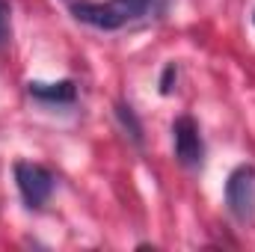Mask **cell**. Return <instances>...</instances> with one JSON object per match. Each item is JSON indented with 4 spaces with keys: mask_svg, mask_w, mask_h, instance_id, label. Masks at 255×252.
I'll use <instances>...</instances> for the list:
<instances>
[{
    "mask_svg": "<svg viewBox=\"0 0 255 252\" xmlns=\"http://www.w3.org/2000/svg\"><path fill=\"white\" fill-rule=\"evenodd\" d=\"M226 208L238 223H250L255 217V166L241 163L229 172L226 190H223Z\"/></svg>",
    "mask_w": 255,
    "mask_h": 252,
    "instance_id": "3",
    "label": "cell"
},
{
    "mask_svg": "<svg viewBox=\"0 0 255 252\" xmlns=\"http://www.w3.org/2000/svg\"><path fill=\"white\" fill-rule=\"evenodd\" d=\"M27 95L36 98L39 104H54V107H71L77 101V83L74 80H30L27 83Z\"/></svg>",
    "mask_w": 255,
    "mask_h": 252,
    "instance_id": "5",
    "label": "cell"
},
{
    "mask_svg": "<svg viewBox=\"0 0 255 252\" xmlns=\"http://www.w3.org/2000/svg\"><path fill=\"white\" fill-rule=\"evenodd\" d=\"M154 0H74L71 15L95 30H119L130 21L142 18Z\"/></svg>",
    "mask_w": 255,
    "mask_h": 252,
    "instance_id": "1",
    "label": "cell"
},
{
    "mask_svg": "<svg viewBox=\"0 0 255 252\" xmlns=\"http://www.w3.org/2000/svg\"><path fill=\"white\" fill-rule=\"evenodd\" d=\"M172 148H175V160L187 169H199L205 160V139L199 122L193 116H178L172 122Z\"/></svg>",
    "mask_w": 255,
    "mask_h": 252,
    "instance_id": "4",
    "label": "cell"
},
{
    "mask_svg": "<svg viewBox=\"0 0 255 252\" xmlns=\"http://www.w3.org/2000/svg\"><path fill=\"white\" fill-rule=\"evenodd\" d=\"M116 119H119V127L130 136V142L133 145H142V122H139V116L133 113L130 104H125V101L116 104Z\"/></svg>",
    "mask_w": 255,
    "mask_h": 252,
    "instance_id": "6",
    "label": "cell"
},
{
    "mask_svg": "<svg viewBox=\"0 0 255 252\" xmlns=\"http://www.w3.org/2000/svg\"><path fill=\"white\" fill-rule=\"evenodd\" d=\"M15 184H18V193H21V199L30 211H42L48 205V199L54 196L57 175L42 163L18 160L15 163Z\"/></svg>",
    "mask_w": 255,
    "mask_h": 252,
    "instance_id": "2",
    "label": "cell"
},
{
    "mask_svg": "<svg viewBox=\"0 0 255 252\" xmlns=\"http://www.w3.org/2000/svg\"><path fill=\"white\" fill-rule=\"evenodd\" d=\"M253 24H255V12H253Z\"/></svg>",
    "mask_w": 255,
    "mask_h": 252,
    "instance_id": "9",
    "label": "cell"
},
{
    "mask_svg": "<svg viewBox=\"0 0 255 252\" xmlns=\"http://www.w3.org/2000/svg\"><path fill=\"white\" fill-rule=\"evenodd\" d=\"M175 83H178V65L169 63L160 74V95H172L175 92Z\"/></svg>",
    "mask_w": 255,
    "mask_h": 252,
    "instance_id": "8",
    "label": "cell"
},
{
    "mask_svg": "<svg viewBox=\"0 0 255 252\" xmlns=\"http://www.w3.org/2000/svg\"><path fill=\"white\" fill-rule=\"evenodd\" d=\"M12 39V6L9 0H0V48Z\"/></svg>",
    "mask_w": 255,
    "mask_h": 252,
    "instance_id": "7",
    "label": "cell"
}]
</instances>
